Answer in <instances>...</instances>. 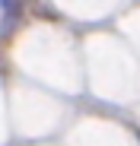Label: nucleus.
<instances>
[{"label": "nucleus", "instance_id": "obj_1", "mask_svg": "<svg viewBox=\"0 0 140 146\" xmlns=\"http://www.w3.org/2000/svg\"><path fill=\"white\" fill-rule=\"evenodd\" d=\"M0 38H7L19 29L22 16H26V0H0Z\"/></svg>", "mask_w": 140, "mask_h": 146}]
</instances>
